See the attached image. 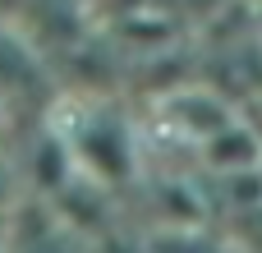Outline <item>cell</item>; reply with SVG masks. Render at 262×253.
I'll list each match as a JSON object with an SVG mask.
<instances>
[{"instance_id":"obj_1","label":"cell","mask_w":262,"mask_h":253,"mask_svg":"<svg viewBox=\"0 0 262 253\" xmlns=\"http://www.w3.org/2000/svg\"><path fill=\"white\" fill-rule=\"evenodd\" d=\"M203 147V161L212 166V171H221V175H244V171H253L262 157V138L244 124V120H230L226 129H216L207 143H198Z\"/></svg>"},{"instance_id":"obj_2","label":"cell","mask_w":262,"mask_h":253,"mask_svg":"<svg viewBox=\"0 0 262 253\" xmlns=\"http://www.w3.org/2000/svg\"><path fill=\"white\" fill-rule=\"evenodd\" d=\"M14 212V175H9V166H0V221Z\"/></svg>"},{"instance_id":"obj_3","label":"cell","mask_w":262,"mask_h":253,"mask_svg":"<svg viewBox=\"0 0 262 253\" xmlns=\"http://www.w3.org/2000/svg\"><path fill=\"white\" fill-rule=\"evenodd\" d=\"M0 253H9V217L0 221Z\"/></svg>"}]
</instances>
